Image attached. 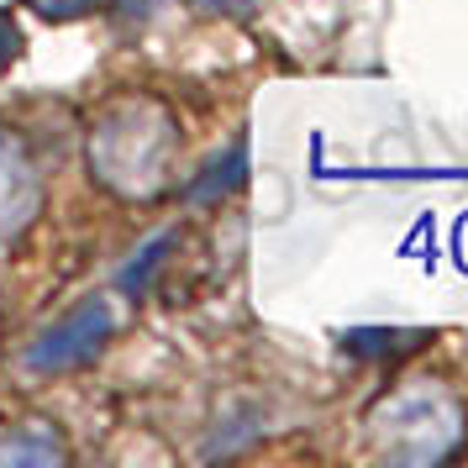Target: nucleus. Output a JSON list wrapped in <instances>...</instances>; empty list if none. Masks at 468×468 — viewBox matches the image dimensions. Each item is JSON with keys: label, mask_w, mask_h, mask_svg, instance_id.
<instances>
[{"label": "nucleus", "mask_w": 468, "mask_h": 468, "mask_svg": "<svg viewBox=\"0 0 468 468\" xmlns=\"http://www.w3.org/2000/svg\"><path fill=\"white\" fill-rule=\"evenodd\" d=\"M116 332V311H111L106 300H80L64 321H53L43 337L32 342V353L27 363L37 368V374H69V368H85V363L101 358V347L111 342Z\"/></svg>", "instance_id": "3"}, {"label": "nucleus", "mask_w": 468, "mask_h": 468, "mask_svg": "<svg viewBox=\"0 0 468 468\" xmlns=\"http://www.w3.org/2000/svg\"><path fill=\"white\" fill-rule=\"evenodd\" d=\"M342 347L347 353H395V347H410V342H400L395 332H353Z\"/></svg>", "instance_id": "9"}, {"label": "nucleus", "mask_w": 468, "mask_h": 468, "mask_svg": "<svg viewBox=\"0 0 468 468\" xmlns=\"http://www.w3.org/2000/svg\"><path fill=\"white\" fill-rule=\"evenodd\" d=\"M174 248V232H158L148 242V248H143V253L132 258L127 269H122V290H127V295H143V290H148V279L158 274V263H164V253H169Z\"/></svg>", "instance_id": "6"}, {"label": "nucleus", "mask_w": 468, "mask_h": 468, "mask_svg": "<svg viewBox=\"0 0 468 468\" xmlns=\"http://www.w3.org/2000/svg\"><path fill=\"white\" fill-rule=\"evenodd\" d=\"M37 200H43V190H37V174L27 164V153L0 132V242L16 237L37 216Z\"/></svg>", "instance_id": "4"}, {"label": "nucleus", "mask_w": 468, "mask_h": 468, "mask_svg": "<svg viewBox=\"0 0 468 468\" xmlns=\"http://www.w3.org/2000/svg\"><path fill=\"white\" fill-rule=\"evenodd\" d=\"M195 11H206V16H248V11H258L263 0H190Z\"/></svg>", "instance_id": "11"}, {"label": "nucleus", "mask_w": 468, "mask_h": 468, "mask_svg": "<svg viewBox=\"0 0 468 468\" xmlns=\"http://www.w3.org/2000/svg\"><path fill=\"white\" fill-rule=\"evenodd\" d=\"M22 53V27H16V16L11 11H0V74L11 69V58Z\"/></svg>", "instance_id": "10"}, {"label": "nucleus", "mask_w": 468, "mask_h": 468, "mask_svg": "<svg viewBox=\"0 0 468 468\" xmlns=\"http://www.w3.org/2000/svg\"><path fill=\"white\" fill-rule=\"evenodd\" d=\"M379 431H384V452L395 463H437L452 452L463 416L447 395H410L379 410Z\"/></svg>", "instance_id": "2"}, {"label": "nucleus", "mask_w": 468, "mask_h": 468, "mask_svg": "<svg viewBox=\"0 0 468 468\" xmlns=\"http://www.w3.org/2000/svg\"><path fill=\"white\" fill-rule=\"evenodd\" d=\"M27 5H32L37 16H48V22H80L95 0H27Z\"/></svg>", "instance_id": "8"}, {"label": "nucleus", "mask_w": 468, "mask_h": 468, "mask_svg": "<svg viewBox=\"0 0 468 468\" xmlns=\"http://www.w3.org/2000/svg\"><path fill=\"white\" fill-rule=\"evenodd\" d=\"M242 179H248V148L237 143V148H227L221 158H211V164H206V174H200V179H195L185 195H190L195 206H206V200H221V195H232Z\"/></svg>", "instance_id": "5"}, {"label": "nucleus", "mask_w": 468, "mask_h": 468, "mask_svg": "<svg viewBox=\"0 0 468 468\" xmlns=\"http://www.w3.org/2000/svg\"><path fill=\"white\" fill-rule=\"evenodd\" d=\"M111 5H116L127 22H148V16L158 11V5H164V0H111Z\"/></svg>", "instance_id": "12"}, {"label": "nucleus", "mask_w": 468, "mask_h": 468, "mask_svg": "<svg viewBox=\"0 0 468 468\" xmlns=\"http://www.w3.org/2000/svg\"><path fill=\"white\" fill-rule=\"evenodd\" d=\"M58 458H64V452L53 442V431H43V426H32L27 437L0 447V463H58Z\"/></svg>", "instance_id": "7"}, {"label": "nucleus", "mask_w": 468, "mask_h": 468, "mask_svg": "<svg viewBox=\"0 0 468 468\" xmlns=\"http://www.w3.org/2000/svg\"><path fill=\"white\" fill-rule=\"evenodd\" d=\"M174 153V127L158 106H116L90 137V169L122 195H148Z\"/></svg>", "instance_id": "1"}]
</instances>
